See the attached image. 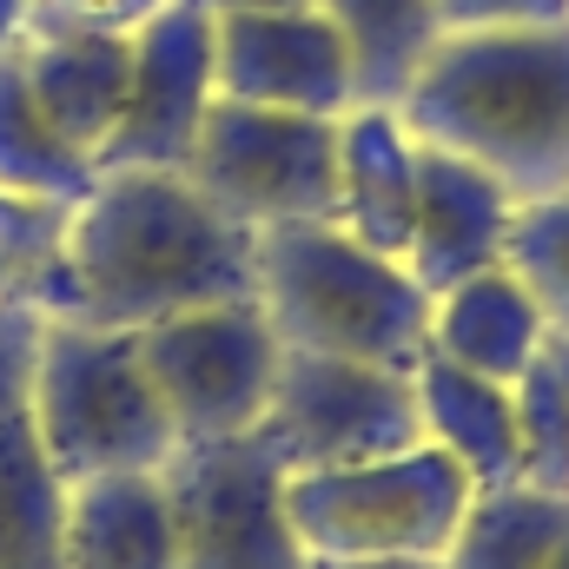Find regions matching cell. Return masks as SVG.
<instances>
[{
    "label": "cell",
    "mask_w": 569,
    "mask_h": 569,
    "mask_svg": "<svg viewBox=\"0 0 569 569\" xmlns=\"http://www.w3.org/2000/svg\"><path fill=\"white\" fill-rule=\"evenodd\" d=\"M206 13H279V7H311V0H186Z\"/></svg>",
    "instance_id": "30"
},
{
    "label": "cell",
    "mask_w": 569,
    "mask_h": 569,
    "mask_svg": "<svg viewBox=\"0 0 569 569\" xmlns=\"http://www.w3.org/2000/svg\"><path fill=\"white\" fill-rule=\"evenodd\" d=\"M20 67H27V87H33L47 127L67 146H80L87 159H100V146L113 140L120 107H127L133 40H120V33H27Z\"/></svg>",
    "instance_id": "14"
},
{
    "label": "cell",
    "mask_w": 569,
    "mask_h": 569,
    "mask_svg": "<svg viewBox=\"0 0 569 569\" xmlns=\"http://www.w3.org/2000/svg\"><path fill=\"white\" fill-rule=\"evenodd\" d=\"M510 398H517V483L569 497V391L537 358L510 385Z\"/></svg>",
    "instance_id": "24"
},
{
    "label": "cell",
    "mask_w": 569,
    "mask_h": 569,
    "mask_svg": "<svg viewBox=\"0 0 569 569\" xmlns=\"http://www.w3.org/2000/svg\"><path fill=\"white\" fill-rule=\"evenodd\" d=\"M93 159L80 146H67L20 67V47L0 53V192H27V199H53V206H80L93 192Z\"/></svg>",
    "instance_id": "19"
},
{
    "label": "cell",
    "mask_w": 569,
    "mask_h": 569,
    "mask_svg": "<svg viewBox=\"0 0 569 569\" xmlns=\"http://www.w3.org/2000/svg\"><path fill=\"white\" fill-rule=\"evenodd\" d=\"M67 483L53 477L27 411H0V569H60Z\"/></svg>",
    "instance_id": "20"
},
{
    "label": "cell",
    "mask_w": 569,
    "mask_h": 569,
    "mask_svg": "<svg viewBox=\"0 0 569 569\" xmlns=\"http://www.w3.org/2000/svg\"><path fill=\"white\" fill-rule=\"evenodd\" d=\"M543 569H569V537H563V543H557V557H550V563H543Z\"/></svg>",
    "instance_id": "32"
},
{
    "label": "cell",
    "mask_w": 569,
    "mask_h": 569,
    "mask_svg": "<svg viewBox=\"0 0 569 569\" xmlns=\"http://www.w3.org/2000/svg\"><path fill=\"white\" fill-rule=\"evenodd\" d=\"M543 365H550V378L569 391V338H563V331H550V338H543Z\"/></svg>",
    "instance_id": "31"
},
{
    "label": "cell",
    "mask_w": 569,
    "mask_h": 569,
    "mask_svg": "<svg viewBox=\"0 0 569 569\" xmlns=\"http://www.w3.org/2000/svg\"><path fill=\"white\" fill-rule=\"evenodd\" d=\"M172 0H33V33H120L133 40Z\"/></svg>",
    "instance_id": "25"
},
{
    "label": "cell",
    "mask_w": 569,
    "mask_h": 569,
    "mask_svg": "<svg viewBox=\"0 0 569 569\" xmlns=\"http://www.w3.org/2000/svg\"><path fill=\"white\" fill-rule=\"evenodd\" d=\"M219 100L212 80V13L172 0L133 33V80L113 140L100 146V172H186L192 140Z\"/></svg>",
    "instance_id": "10"
},
{
    "label": "cell",
    "mask_w": 569,
    "mask_h": 569,
    "mask_svg": "<svg viewBox=\"0 0 569 569\" xmlns=\"http://www.w3.org/2000/svg\"><path fill=\"white\" fill-rule=\"evenodd\" d=\"M186 179L252 232L305 226V219L338 226V120L212 100L186 159Z\"/></svg>",
    "instance_id": "7"
},
{
    "label": "cell",
    "mask_w": 569,
    "mask_h": 569,
    "mask_svg": "<svg viewBox=\"0 0 569 569\" xmlns=\"http://www.w3.org/2000/svg\"><path fill=\"white\" fill-rule=\"evenodd\" d=\"M311 7L338 27L351 53L358 107H398L443 40L430 0H311Z\"/></svg>",
    "instance_id": "18"
},
{
    "label": "cell",
    "mask_w": 569,
    "mask_h": 569,
    "mask_svg": "<svg viewBox=\"0 0 569 569\" xmlns=\"http://www.w3.org/2000/svg\"><path fill=\"white\" fill-rule=\"evenodd\" d=\"M569 537V497L530 490V483H503V490H477L463 510L457 543L443 550V569H543Z\"/></svg>",
    "instance_id": "22"
},
{
    "label": "cell",
    "mask_w": 569,
    "mask_h": 569,
    "mask_svg": "<svg viewBox=\"0 0 569 569\" xmlns=\"http://www.w3.org/2000/svg\"><path fill=\"white\" fill-rule=\"evenodd\" d=\"M67 226H73V206L0 192V311L73 318Z\"/></svg>",
    "instance_id": "21"
},
{
    "label": "cell",
    "mask_w": 569,
    "mask_h": 569,
    "mask_svg": "<svg viewBox=\"0 0 569 569\" xmlns=\"http://www.w3.org/2000/svg\"><path fill=\"white\" fill-rule=\"evenodd\" d=\"M443 33H490V27H563L569 0H430Z\"/></svg>",
    "instance_id": "26"
},
{
    "label": "cell",
    "mask_w": 569,
    "mask_h": 569,
    "mask_svg": "<svg viewBox=\"0 0 569 569\" xmlns=\"http://www.w3.org/2000/svg\"><path fill=\"white\" fill-rule=\"evenodd\" d=\"M411 385H418V411H425V443H437L470 477V490L517 483V398H510V385H490L437 351H425Z\"/></svg>",
    "instance_id": "17"
},
{
    "label": "cell",
    "mask_w": 569,
    "mask_h": 569,
    "mask_svg": "<svg viewBox=\"0 0 569 569\" xmlns=\"http://www.w3.org/2000/svg\"><path fill=\"white\" fill-rule=\"evenodd\" d=\"M27 425L60 483L166 470L179 450L172 418L146 378L140 331H107L80 318H47L27 385Z\"/></svg>",
    "instance_id": "4"
},
{
    "label": "cell",
    "mask_w": 569,
    "mask_h": 569,
    "mask_svg": "<svg viewBox=\"0 0 569 569\" xmlns=\"http://www.w3.org/2000/svg\"><path fill=\"white\" fill-rule=\"evenodd\" d=\"M159 483L179 530V569H311V550L284 510L291 457L266 425L179 443Z\"/></svg>",
    "instance_id": "6"
},
{
    "label": "cell",
    "mask_w": 569,
    "mask_h": 569,
    "mask_svg": "<svg viewBox=\"0 0 569 569\" xmlns=\"http://www.w3.org/2000/svg\"><path fill=\"white\" fill-rule=\"evenodd\" d=\"M140 358L166 418H172V437L212 443V437H239V430L266 425L284 345L272 318L259 311V298H232V305H206V311H186V318L140 331Z\"/></svg>",
    "instance_id": "8"
},
{
    "label": "cell",
    "mask_w": 569,
    "mask_h": 569,
    "mask_svg": "<svg viewBox=\"0 0 569 569\" xmlns=\"http://www.w3.org/2000/svg\"><path fill=\"white\" fill-rule=\"evenodd\" d=\"M259 311L284 351L311 358H358L411 378L430 351V291L331 219L259 232Z\"/></svg>",
    "instance_id": "3"
},
{
    "label": "cell",
    "mask_w": 569,
    "mask_h": 569,
    "mask_svg": "<svg viewBox=\"0 0 569 569\" xmlns=\"http://www.w3.org/2000/svg\"><path fill=\"white\" fill-rule=\"evenodd\" d=\"M503 266L530 284V298L543 305L550 331L569 338V186L550 199H530L517 206V226H510V252Z\"/></svg>",
    "instance_id": "23"
},
{
    "label": "cell",
    "mask_w": 569,
    "mask_h": 569,
    "mask_svg": "<svg viewBox=\"0 0 569 569\" xmlns=\"http://www.w3.org/2000/svg\"><path fill=\"white\" fill-rule=\"evenodd\" d=\"M40 325H47V318H33V311H0V411H27Z\"/></svg>",
    "instance_id": "27"
},
{
    "label": "cell",
    "mask_w": 569,
    "mask_h": 569,
    "mask_svg": "<svg viewBox=\"0 0 569 569\" xmlns=\"http://www.w3.org/2000/svg\"><path fill=\"white\" fill-rule=\"evenodd\" d=\"M311 569H443L437 557H311Z\"/></svg>",
    "instance_id": "28"
},
{
    "label": "cell",
    "mask_w": 569,
    "mask_h": 569,
    "mask_svg": "<svg viewBox=\"0 0 569 569\" xmlns=\"http://www.w3.org/2000/svg\"><path fill=\"white\" fill-rule=\"evenodd\" d=\"M398 120L418 146L483 166L517 206L569 186V20L443 33Z\"/></svg>",
    "instance_id": "2"
},
{
    "label": "cell",
    "mask_w": 569,
    "mask_h": 569,
    "mask_svg": "<svg viewBox=\"0 0 569 569\" xmlns=\"http://www.w3.org/2000/svg\"><path fill=\"white\" fill-rule=\"evenodd\" d=\"M60 569H179V530L159 470L67 483Z\"/></svg>",
    "instance_id": "15"
},
{
    "label": "cell",
    "mask_w": 569,
    "mask_h": 569,
    "mask_svg": "<svg viewBox=\"0 0 569 569\" xmlns=\"http://www.w3.org/2000/svg\"><path fill=\"white\" fill-rule=\"evenodd\" d=\"M543 338H550V318L510 266L477 272L450 284L443 298H430V351L490 385H517L543 358Z\"/></svg>",
    "instance_id": "16"
},
{
    "label": "cell",
    "mask_w": 569,
    "mask_h": 569,
    "mask_svg": "<svg viewBox=\"0 0 569 569\" xmlns=\"http://www.w3.org/2000/svg\"><path fill=\"white\" fill-rule=\"evenodd\" d=\"M510 226H517V199L483 166L443 146H418V219H411L405 272L430 298H443L450 284L477 272H497L510 252Z\"/></svg>",
    "instance_id": "12"
},
{
    "label": "cell",
    "mask_w": 569,
    "mask_h": 569,
    "mask_svg": "<svg viewBox=\"0 0 569 569\" xmlns=\"http://www.w3.org/2000/svg\"><path fill=\"white\" fill-rule=\"evenodd\" d=\"M411 219H418V140H411V127L398 120V107H351L338 120V226L365 252L405 266Z\"/></svg>",
    "instance_id": "13"
},
{
    "label": "cell",
    "mask_w": 569,
    "mask_h": 569,
    "mask_svg": "<svg viewBox=\"0 0 569 569\" xmlns=\"http://www.w3.org/2000/svg\"><path fill=\"white\" fill-rule=\"evenodd\" d=\"M470 477L437 450H398L351 470H291L284 510L311 557H437L457 543Z\"/></svg>",
    "instance_id": "5"
},
{
    "label": "cell",
    "mask_w": 569,
    "mask_h": 569,
    "mask_svg": "<svg viewBox=\"0 0 569 569\" xmlns=\"http://www.w3.org/2000/svg\"><path fill=\"white\" fill-rule=\"evenodd\" d=\"M73 318L152 331L166 318L259 298V232L186 172H100L67 226Z\"/></svg>",
    "instance_id": "1"
},
{
    "label": "cell",
    "mask_w": 569,
    "mask_h": 569,
    "mask_svg": "<svg viewBox=\"0 0 569 569\" xmlns=\"http://www.w3.org/2000/svg\"><path fill=\"white\" fill-rule=\"evenodd\" d=\"M212 80H219V100H246L272 113L345 120L358 107L351 53L318 7L212 13Z\"/></svg>",
    "instance_id": "11"
},
{
    "label": "cell",
    "mask_w": 569,
    "mask_h": 569,
    "mask_svg": "<svg viewBox=\"0 0 569 569\" xmlns=\"http://www.w3.org/2000/svg\"><path fill=\"white\" fill-rule=\"evenodd\" d=\"M33 33V0H0V53H13Z\"/></svg>",
    "instance_id": "29"
},
{
    "label": "cell",
    "mask_w": 569,
    "mask_h": 569,
    "mask_svg": "<svg viewBox=\"0 0 569 569\" xmlns=\"http://www.w3.org/2000/svg\"><path fill=\"white\" fill-rule=\"evenodd\" d=\"M266 430L284 443L291 470H351V463L418 450L425 411H418V385L405 371L284 351Z\"/></svg>",
    "instance_id": "9"
}]
</instances>
